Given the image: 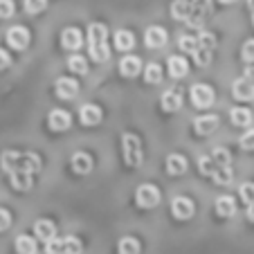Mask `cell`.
I'll use <instances>...</instances> for the list:
<instances>
[{
  "label": "cell",
  "mask_w": 254,
  "mask_h": 254,
  "mask_svg": "<svg viewBox=\"0 0 254 254\" xmlns=\"http://www.w3.org/2000/svg\"><path fill=\"white\" fill-rule=\"evenodd\" d=\"M0 167L9 176V185L16 191H29L34 185V173L43 169V162L32 151H5L0 155Z\"/></svg>",
  "instance_id": "1"
},
{
  "label": "cell",
  "mask_w": 254,
  "mask_h": 254,
  "mask_svg": "<svg viewBox=\"0 0 254 254\" xmlns=\"http://www.w3.org/2000/svg\"><path fill=\"white\" fill-rule=\"evenodd\" d=\"M106 39H108V29H106V25L92 23L90 27H88V52H90L92 61H97V63L108 61V57H111V48H108Z\"/></svg>",
  "instance_id": "2"
},
{
  "label": "cell",
  "mask_w": 254,
  "mask_h": 254,
  "mask_svg": "<svg viewBox=\"0 0 254 254\" xmlns=\"http://www.w3.org/2000/svg\"><path fill=\"white\" fill-rule=\"evenodd\" d=\"M122 153H124V160L128 167H139L142 164L144 153H142V142H139L137 135L133 133L122 135Z\"/></svg>",
  "instance_id": "3"
},
{
  "label": "cell",
  "mask_w": 254,
  "mask_h": 254,
  "mask_svg": "<svg viewBox=\"0 0 254 254\" xmlns=\"http://www.w3.org/2000/svg\"><path fill=\"white\" fill-rule=\"evenodd\" d=\"M189 95H191V104L196 106V108H202V111L209 108L216 99L214 88L207 86V83H193L191 90H189Z\"/></svg>",
  "instance_id": "4"
},
{
  "label": "cell",
  "mask_w": 254,
  "mask_h": 254,
  "mask_svg": "<svg viewBox=\"0 0 254 254\" xmlns=\"http://www.w3.org/2000/svg\"><path fill=\"white\" fill-rule=\"evenodd\" d=\"M135 202L142 209H153V207L160 205V189L153 187V185H142L135 191Z\"/></svg>",
  "instance_id": "5"
},
{
  "label": "cell",
  "mask_w": 254,
  "mask_h": 254,
  "mask_svg": "<svg viewBox=\"0 0 254 254\" xmlns=\"http://www.w3.org/2000/svg\"><path fill=\"white\" fill-rule=\"evenodd\" d=\"M193 211H196V205H193L191 198L187 196H176L171 200V214L176 216L178 221H189L193 216Z\"/></svg>",
  "instance_id": "6"
},
{
  "label": "cell",
  "mask_w": 254,
  "mask_h": 254,
  "mask_svg": "<svg viewBox=\"0 0 254 254\" xmlns=\"http://www.w3.org/2000/svg\"><path fill=\"white\" fill-rule=\"evenodd\" d=\"M167 41H169V34H167V29L160 27V25H153V27H149L144 32V43H146V48H151V50L164 48Z\"/></svg>",
  "instance_id": "7"
},
{
  "label": "cell",
  "mask_w": 254,
  "mask_h": 254,
  "mask_svg": "<svg viewBox=\"0 0 254 254\" xmlns=\"http://www.w3.org/2000/svg\"><path fill=\"white\" fill-rule=\"evenodd\" d=\"M7 43L14 50H25L29 45V32L23 25H14V27L7 29Z\"/></svg>",
  "instance_id": "8"
},
{
  "label": "cell",
  "mask_w": 254,
  "mask_h": 254,
  "mask_svg": "<svg viewBox=\"0 0 254 254\" xmlns=\"http://www.w3.org/2000/svg\"><path fill=\"white\" fill-rule=\"evenodd\" d=\"M232 97L239 101H252L254 99V83L250 79H236L232 83Z\"/></svg>",
  "instance_id": "9"
},
{
  "label": "cell",
  "mask_w": 254,
  "mask_h": 254,
  "mask_svg": "<svg viewBox=\"0 0 254 254\" xmlns=\"http://www.w3.org/2000/svg\"><path fill=\"white\" fill-rule=\"evenodd\" d=\"M218 124H221L218 115H200L193 120V130H196V135H211L218 128Z\"/></svg>",
  "instance_id": "10"
},
{
  "label": "cell",
  "mask_w": 254,
  "mask_h": 254,
  "mask_svg": "<svg viewBox=\"0 0 254 254\" xmlns=\"http://www.w3.org/2000/svg\"><path fill=\"white\" fill-rule=\"evenodd\" d=\"M61 45L65 50H79L83 45V34L77 27H65L61 32Z\"/></svg>",
  "instance_id": "11"
},
{
  "label": "cell",
  "mask_w": 254,
  "mask_h": 254,
  "mask_svg": "<svg viewBox=\"0 0 254 254\" xmlns=\"http://www.w3.org/2000/svg\"><path fill=\"white\" fill-rule=\"evenodd\" d=\"M79 120L83 126H97L101 122V108L97 104H86L79 111Z\"/></svg>",
  "instance_id": "12"
},
{
  "label": "cell",
  "mask_w": 254,
  "mask_h": 254,
  "mask_svg": "<svg viewBox=\"0 0 254 254\" xmlns=\"http://www.w3.org/2000/svg\"><path fill=\"white\" fill-rule=\"evenodd\" d=\"M54 90H57V95L61 97V99H72V97H77V92H79V83L70 77H61L57 81V86H54Z\"/></svg>",
  "instance_id": "13"
},
{
  "label": "cell",
  "mask_w": 254,
  "mask_h": 254,
  "mask_svg": "<svg viewBox=\"0 0 254 254\" xmlns=\"http://www.w3.org/2000/svg\"><path fill=\"white\" fill-rule=\"evenodd\" d=\"M70 164H72V169H74V173H81V176L92 171V158L86 151H77V153L72 155Z\"/></svg>",
  "instance_id": "14"
},
{
  "label": "cell",
  "mask_w": 254,
  "mask_h": 254,
  "mask_svg": "<svg viewBox=\"0 0 254 254\" xmlns=\"http://www.w3.org/2000/svg\"><path fill=\"white\" fill-rule=\"evenodd\" d=\"M187 167H189L187 158L180 153H171L167 158V173L169 176H183V173L187 171Z\"/></svg>",
  "instance_id": "15"
},
{
  "label": "cell",
  "mask_w": 254,
  "mask_h": 254,
  "mask_svg": "<svg viewBox=\"0 0 254 254\" xmlns=\"http://www.w3.org/2000/svg\"><path fill=\"white\" fill-rule=\"evenodd\" d=\"M216 214L221 218H232L236 214V200L232 196H218L216 198Z\"/></svg>",
  "instance_id": "16"
},
{
  "label": "cell",
  "mask_w": 254,
  "mask_h": 254,
  "mask_svg": "<svg viewBox=\"0 0 254 254\" xmlns=\"http://www.w3.org/2000/svg\"><path fill=\"white\" fill-rule=\"evenodd\" d=\"M193 14V2L191 0H173L171 2V16L176 20H187Z\"/></svg>",
  "instance_id": "17"
},
{
  "label": "cell",
  "mask_w": 254,
  "mask_h": 254,
  "mask_svg": "<svg viewBox=\"0 0 254 254\" xmlns=\"http://www.w3.org/2000/svg\"><path fill=\"white\" fill-rule=\"evenodd\" d=\"M160 104H162V108L167 113H176L180 111V106H183V95H180V90H167L162 95V99H160Z\"/></svg>",
  "instance_id": "18"
},
{
  "label": "cell",
  "mask_w": 254,
  "mask_h": 254,
  "mask_svg": "<svg viewBox=\"0 0 254 254\" xmlns=\"http://www.w3.org/2000/svg\"><path fill=\"white\" fill-rule=\"evenodd\" d=\"M48 124L52 130H65V128H70L72 117H70V113H65V111H52L48 117Z\"/></svg>",
  "instance_id": "19"
},
{
  "label": "cell",
  "mask_w": 254,
  "mask_h": 254,
  "mask_svg": "<svg viewBox=\"0 0 254 254\" xmlns=\"http://www.w3.org/2000/svg\"><path fill=\"white\" fill-rule=\"evenodd\" d=\"M167 67H169V74H171L173 79H183V77H187V72H189V63L185 57H171L167 63Z\"/></svg>",
  "instance_id": "20"
},
{
  "label": "cell",
  "mask_w": 254,
  "mask_h": 254,
  "mask_svg": "<svg viewBox=\"0 0 254 254\" xmlns=\"http://www.w3.org/2000/svg\"><path fill=\"white\" fill-rule=\"evenodd\" d=\"M230 120H232V124H234V126L245 128V126L252 124V113H250V108L236 106V108H232V111H230Z\"/></svg>",
  "instance_id": "21"
},
{
  "label": "cell",
  "mask_w": 254,
  "mask_h": 254,
  "mask_svg": "<svg viewBox=\"0 0 254 254\" xmlns=\"http://www.w3.org/2000/svg\"><path fill=\"white\" fill-rule=\"evenodd\" d=\"M115 48L120 52H128L135 48V34L128 29H117L115 32Z\"/></svg>",
  "instance_id": "22"
},
{
  "label": "cell",
  "mask_w": 254,
  "mask_h": 254,
  "mask_svg": "<svg viewBox=\"0 0 254 254\" xmlns=\"http://www.w3.org/2000/svg\"><path fill=\"white\" fill-rule=\"evenodd\" d=\"M139 70H142V61H139V57H124L120 63V72L124 74V77H137Z\"/></svg>",
  "instance_id": "23"
},
{
  "label": "cell",
  "mask_w": 254,
  "mask_h": 254,
  "mask_svg": "<svg viewBox=\"0 0 254 254\" xmlns=\"http://www.w3.org/2000/svg\"><path fill=\"white\" fill-rule=\"evenodd\" d=\"M34 234L39 236V239H43V241H50V239H54V234H57V227H54L52 221H36V225H34Z\"/></svg>",
  "instance_id": "24"
},
{
  "label": "cell",
  "mask_w": 254,
  "mask_h": 254,
  "mask_svg": "<svg viewBox=\"0 0 254 254\" xmlns=\"http://www.w3.org/2000/svg\"><path fill=\"white\" fill-rule=\"evenodd\" d=\"M117 252L120 254H139L142 252V245H139V241L133 239V236H124V239L117 243Z\"/></svg>",
  "instance_id": "25"
},
{
  "label": "cell",
  "mask_w": 254,
  "mask_h": 254,
  "mask_svg": "<svg viewBox=\"0 0 254 254\" xmlns=\"http://www.w3.org/2000/svg\"><path fill=\"white\" fill-rule=\"evenodd\" d=\"M178 45H180V50L187 54H196L198 50H200V41H198V36H191V34H183L180 36V41H178Z\"/></svg>",
  "instance_id": "26"
},
{
  "label": "cell",
  "mask_w": 254,
  "mask_h": 254,
  "mask_svg": "<svg viewBox=\"0 0 254 254\" xmlns=\"http://www.w3.org/2000/svg\"><path fill=\"white\" fill-rule=\"evenodd\" d=\"M16 252L18 254H36V241L27 234H20L16 239Z\"/></svg>",
  "instance_id": "27"
},
{
  "label": "cell",
  "mask_w": 254,
  "mask_h": 254,
  "mask_svg": "<svg viewBox=\"0 0 254 254\" xmlns=\"http://www.w3.org/2000/svg\"><path fill=\"white\" fill-rule=\"evenodd\" d=\"M144 81L146 83H160L162 81V67L158 63H149L144 67Z\"/></svg>",
  "instance_id": "28"
},
{
  "label": "cell",
  "mask_w": 254,
  "mask_h": 254,
  "mask_svg": "<svg viewBox=\"0 0 254 254\" xmlns=\"http://www.w3.org/2000/svg\"><path fill=\"white\" fill-rule=\"evenodd\" d=\"M67 67H70L74 74H86V72H88L86 57H81V54H74V57H70V59H67Z\"/></svg>",
  "instance_id": "29"
},
{
  "label": "cell",
  "mask_w": 254,
  "mask_h": 254,
  "mask_svg": "<svg viewBox=\"0 0 254 254\" xmlns=\"http://www.w3.org/2000/svg\"><path fill=\"white\" fill-rule=\"evenodd\" d=\"M218 169V164L214 162V158L211 155H202V158H198V171L202 173V176H214V171Z\"/></svg>",
  "instance_id": "30"
},
{
  "label": "cell",
  "mask_w": 254,
  "mask_h": 254,
  "mask_svg": "<svg viewBox=\"0 0 254 254\" xmlns=\"http://www.w3.org/2000/svg\"><path fill=\"white\" fill-rule=\"evenodd\" d=\"M232 178H234V173H232V167H218L214 171V176H211V180H214L216 185H230Z\"/></svg>",
  "instance_id": "31"
},
{
  "label": "cell",
  "mask_w": 254,
  "mask_h": 254,
  "mask_svg": "<svg viewBox=\"0 0 254 254\" xmlns=\"http://www.w3.org/2000/svg\"><path fill=\"white\" fill-rule=\"evenodd\" d=\"M211 158H214V162L218 164V167H230V162H232L230 151H227V149H221V146L211 151Z\"/></svg>",
  "instance_id": "32"
},
{
  "label": "cell",
  "mask_w": 254,
  "mask_h": 254,
  "mask_svg": "<svg viewBox=\"0 0 254 254\" xmlns=\"http://www.w3.org/2000/svg\"><path fill=\"white\" fill-rule=\"evenodd\" d=\"M25 2V11L27 14H41V11L48 7V0H23Z\"/></svg>",
  "instance_id": "33"
},
{
  "label": "cell",
  "mask_w": 254,
  "mask_h": 254,
  "mask_svg": "<svg viewBox=\"0 0 254 254\" xmlns=\"http://www.w3.org/2000/svg\"><path fill=\"white\" fill-rule=\"evenodd\" d=\"M45 252L48 254H65V243L61 239H50L45 241Z\"/></svg>",
  "instance_id": "34"
},
{
  "label": "cell",
  "mask_w": 254,
  "mask_h": 254,
  "mask_svg": "<svg viewBox=\"0 0 254 254\" xmlns=\"http://www.w3.org/2000/svg\"><path fill=\"white\" fill-rule=\"evenodd\" d=\"M63 243H65V254H81L83 245L77 236H67V239H63Z\"/></svg>",
  "instance_id": "35"
},
{
  "label": "cell",
  "mask_w": 254,
  "mask_h": 254,
  "mask_svg": "<svg viewBox=\"0 0 254 254\" xmlns=\"http://www.w3.org/2000/svg\"><path fill=\"white\" fill-rule=\"evenodd\" d=\"M211 54H214V50L200 48L196 54H193V61H196L200 67H205V65H209V63H211Z\"/></svg>",
  "instance_id": "36"
},
{
  "label": "cell",
  "mask_w": 254,
  "mask_h": 254,
  "mask_svg": "<svg viewBox=\"0 0 254 254\" xmlns=\"http://www.w3.org/2000/svg\"><path fill=\"white\" fill-rule=\"evenodd\" d=\"M241 59H243L245 63H254V39L243 43V48H241Z\"/></svg>",
  "instance_id": "37"
},
{
  "label": "cell",
  "mask_w": 254,
  "mask_h": 254,
  "mask_svg": "<svg viewBox=\"0 0 254 254\" xmlns=\"http://www.w3.org/2000/svg\"><path fill=\"white\" fill-rule=\"evenodd\" d=\"M239 193H241V200H243L245 205H250V202L254 200V183H245V185H241Z\"/></svg>",
  "instance_id": "38"
},
{
  "label": "cell",
  "mask_w": 254,
  "mask_h": 254,
  "mask_svg": "<svg viewBox=\"0 0 254 254\" xmlns=\"http://www.w3.org/2000/svg\"><path fill=\"white\" fill-rule=\"evenodd\" d=\"M16 11L14 0H0V18H11Z\"/></svg>",
  "instance_id": "39"
},
{
  "label": "cell",
  "mask_w": 254,
  "mask_h": 254,
  "mask_svg": "<svg viewBox=\"0 0 254 254\" xmlns=\"http://www.w3.org/2000/svg\"><path fill=\"white\" fill-rule=\"evenodd\" d=\"M241 149L254 151V128H250L248 133H243V137H241Z\"/></svg>",
  "instance_id": "40"
},
{
  "label": "cell",
  "mask_w": 254,
  "mask_h": 254,
  "mask_svg": "<svg viewBox=\"0 0 254 254\" xmlns=\"http://www.w3.org/2000/svg\"><path fill=\"white\" fill-rule=\"evenodd\" d=\"M9 225H11V214L0 207V232H5Z\"/></svg>",
  "instance_id": "41"
},
{
  "label": "cell",
  "mask_w": 254,
  "mask_h": 254,
  "mask_svg": "<svg viewBox=\"0 0 254 254\" xmlns=\"http://www.w3.org/2000/svg\"><path fill=\"white\" fill-rule=\"evenodd\" d=\"M9 63H11L9 52H7V50H2V48H0V70H5V67H9Z\"/></svg>",
  "instance_id": "42"
},
{
  "label": "cell",
  "mask_w": 254,
  "mask_h": 254,
  "mask_svg": "<svg viewBox=\"0 0 254 254\" xmlns=\"http://www.w3.org/2000/svg\"><path fill=\"white\" fill-rule=\"evenodd\" d=\"M243 74H245V79H250V81L254 83V63H250V65L245 67V72H243Z\"/></svg>",
  "instance_id": "43"
},
{
  "label": "cell",
  "mask_w": 254,
  "mask_h": 254,
  "mask_svg": "<svg viewBox=\"0 0 254 254\" xmlns=\"http://www.w3.org/2000/svg\"><path fill=\"white\" fill-rule=\"evenodd\" d=\"M248 221H250V223H254V200L248 205Z\"/></svg>",
  "instance_id": "44"
},
{
  "label": "cell",
  "mask_w": 254,
  "mask_h": 254,
  "mask_svg": "<svg viewBox=\"0 0 254 254\" xmlns=\"http://www.w3.org/2000/svg\"><path fill=\"white\" fill-rule=\"evenodd\" d=\"M218 2H223V5H232V2H236V0H218Z\"/></svg>",
  "instance_id": "45"
},
{
  "label": "cell",
  "mask_w": 254,
  "mask_h": 254,
  "mask_svg": "<svg viewBox=\"0 0 254 254\" xmlns=\"http://www.w3.org/2000/svg\"><path fill=\"white\" fill-rule=\"evenodd\" d=\"M252 25H254V11H252Z\"/></svg>",
  "instance_id": "46"
}]
</instances>
